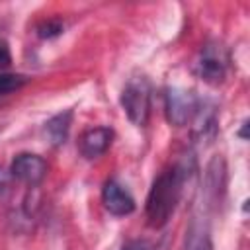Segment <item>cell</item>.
I'll list each match as a JSON object with an SVG mask.
<instances>
[{
    "label": "cell",
    "instance_id": "7",
    "mask_svg": "<svg viewBox=\"0 0 250 250\" xmlns=\"http://www.w3.org/2000/svg\"><path fill=\"white\" fill-rule=\"evenodd\" d=\"M113 141V131L109 127H92L84 131L78 139V150L84 158L92 160L102 156Z\"/></svg>",
    "mask_w": 250,
    "mask_h": 250
},
{
    "label": "cell",
    "instance_id": "1",
    "mask_svg": "<svg viewBox=\"0 0 250 250\" xmlns=\"http://www.w3.org/2000/svg\"><path fill=\"white\" fill-rule=\"evenodd\" d=\"M188 176L189 172L186 164H174L162 170L152 180V186L146 195V205H145L146 219L152 229H162L170 221V217L174 215L180 203Z\"/></svg>",
    "mask_w": 250,
    "mask_h": 250
},
{
    "label": "cell",
    "instance_id": "3",
    "mask_svg": "<svg viewBox=\"0 0 250 250\" xmlns=\"http://www.w3.org/2000/svg\"><path fill=\"white\" fill-rule=\"evenodd\" d=\"M197 74L207 84H221L230 66V53L221 41H207L197 57Z\"/></svg>",
    "mask_w": 250,
    "mask_h": 250
},
{
    "label": "cell",
    "instance_id": "9",
    "mask_svg": "<svg viewBox=\"0 0 250 250\" xmlns=\"http://www.w3.org/2000/svg\"><path fill=\"white\" fill-rule=\"evenodd\" d=\"M27 82L25 76L21 74H2L0 72V94H8L14 90H20Z\"/></svg>",
    "mask_w": 250,
    "mask_h": 250
},
{
    "label": "cell",
    "instance_id": "12",
    "mask_svg": "<svg viewBox=\"0 0 250 250\" xmlns=\"http://www.w3.org/2000/svg\"><path fill=\"white\" fill-rule=\"evenodd\" d=\"M12 62V55H10V47L4 39H0V66H8Z\"/></svg>",
    "mask_w": 250,
    "mask_h": 250
},
{
    "label": "cell",
    "instance_id": "10",
    "mask_svg": "<svg viewBox=\"0 0 250 250\" xmlns=\"http://www.w3.org/2000/svg\"><path fill=\"white\" fill-rule=\"evenodd\" d=\"M64 29V25L59 21V20H45L37 25V35L41 39H51V37H57L61 35Z\"/></svg>",
    "mask_w": 250,
    "mask_h": 250
},
{
    "label": "cell",
    "instance_id": "14",
    "mask_svg": "<svg viewBox=\"0 0 250 250\" xmlns=\"http://www.w3.org/2000/svg\"><path fill=\"white\" fill-rule=\"evenodd\" d=\"M10 178H12V174L0 168V195H4V191L8 189V186H10Z\"/></svg>",
    "mask_w": 250,
    "mask_h": 250
},
{
    "label": "cell",
    "instance_id": "2",
    "mask_svg": "<svg viewBox=\"0 0 250 250\" xmlns=\"http://www.w3.org/2000/svg\"><path fill=\"white\" fill-rule=\"evenodd\" d=\"M121 107L133 125H146L150 115V84L145 76H133L127 80L121 92Z\"/></svg>",
    "mask_w": 250,
    "mask_h": 250
},
{
    "label": "cell",
    "instance_id": "11",
    "mask_svg": "<svg viewBox=\"0 0 250 250\" xmlns=\"http://www.w3.org/2000/svg\"><path fill=\"white\" fill-rule=\"evenodd\" d=\"M186 250H211V242L207 236V230L199 229V230H191L189 232V240Z\"/></svg>",
    "mask_w": 250,
    "mask_h": 250
},
{
    "label": "cell",
    "instance_id": "8",
    "mask_svg": "<svg viewBox=\"0 0 250 250\" xmlns=\"http://www.w3.org/2000/svg\"><path fill=\"white\" fill-rule=\"evenodd\" d=\"M70 123H72V111L70 109H64V111L53 115L45 123V135L49 137L51 145L59 146V145H62L66 141L68 131H70Z\"/></svg>",
    "mask_w": 250,
    "mask_h": 250
},
{
    "label": "cell",
    "instance_id": "4",
    "mask_svg": "<svg viewBox=\"0 0 250 250\" xmlns=\"http://www.w3.org/2000/svg\"><path fill=\"white\" fill-rule=\"evenodd\" d=\"M201 100L184 88H168L164 94V111L170 125L184 127L189 121H193L195 113L199 111Z\"/></svg>",
    "mask_w": 250,
    "mask_h": 250
},
{
    "label": "cell",
    "instance_id": "5",
    "mask_svg": "<svg viewBox=\"0 0 250 250\" xmlns=\"http://www.w3.org/2000/svg\"><path fill=\"white\" fill-rule=\"evenodd\" d=\"M10 174H12V178H16L27 186H37L47 176V162L39 154L21 152L12 160Z\"/></svg>",
    "mask_w": 250,
    "mask_h": 250
},
{
    "label": "cell",
    "instance_id": "13",
    "mask_svg": "<svg viewBox=\"0 0 250 250\" xmlns=\"http://www.w3.org/2000/svg\"><path fill=\"white\" fill-rule=\"evenodd\" d=\"M121 250H152V246H150L146 240L137 238V240H129Z\"/></svg>",
    "mask_w": 250,
    "mask_h": 250
},
{
    "label": "cell",
    "instance_id": "15",
    "mask_svg": "<svg viewBox=\"0 0 250 250\" xmlns=\"http://www.w3.org/2000/svg\"><path fill=\"white\" fill-rule=\"evenodd\" d=\"M246 127H248V121H244V123H242V129H240V133H238L242 139H246Z\"/></svg>",
    "mask_w": 250,
    "mask_h": 250
},
{
    "label": "cell",
    "instance_id": "6",
    "mask_svg": "<svg viewBox=\"0 0 250 250\" xmlns=\"http://www.w3.org/2000/svg\"><path fill=\"white\" fill-rule=\"evenodd\" d=\"M102 203H104L105 211L111 213V215H115V217L131 215L135 211V207H137L133 195L129 193V189L125 186H121L117 180H113V178L104 184Z\"/></svg>",
    "mask_w": 250,
    "mask_h": 250
}]
</instances>
